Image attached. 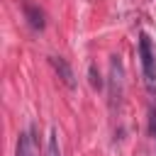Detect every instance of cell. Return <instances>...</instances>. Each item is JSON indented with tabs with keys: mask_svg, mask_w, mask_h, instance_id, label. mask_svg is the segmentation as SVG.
I'll return each mask as SVG.
<instances>
[{
	"mask_svg": "<svg viewBox=\"0 0 156 156\" xmlns=\"http://www.w3.org/2000/svg\"><path fill=\"white\" fill-rule=\"evenodd\" d=\"M139 58H141L144 83H146V88L154 93V90H156V56H154L151 39H149L146 34H141V37H139Z\"/></svg>",
	"mask_w": 156,
	"mask_h": 156,
	"instance_id": "obj_1",
	"label": "cell"
},
{
	"mask_svg": "<svg viewBox=\"0 0 156 156\" xmlns=\"http://www.w3.org/2000/svg\"><path fill=\"white\" fill-rule=\"evenodd\" d=\"M122 88H124V66L117 56L110 61V105L117 107L122 100Z\"/></svg>",
	"mask_w": 156,
	"mask_h": 156,
	"instance_id": "obj_2",
	"label": "cell"
},
{
	"mask_svg": "<svg viewBox=\"0 0 156 156\" xmlns=\"http://www.w3.org/2000/svg\"><path fill=\"white\" fill-rule=\"evenodd\" d=\"M49 61H51L54 71L58 73V78L63 80V85H68V88H76V76H73V68L68 66V61H66V58H61V56H51Z\"/></svg>",
	"mask_w": 156,
	"mask_h": 156,
	"instance_id": "obj_3",
	"label": "cell"
},
{
	"mask_svg": "<svg viewBox=\"0 0 156 156\" xmlns=\"http://www.w3.org/2000/svg\"><path fill=\"white\" fill-rule=\"evenodd\" d=\"M37 154H39V149H37V144H34V129H29L27 134L20 136V141H17V154H15V156H37Z\"/></svg>",
	"mask_w": 156,
	"mask_h": 156,
	"instance_id": "obj_4",
	"label": "cell"
},
{
	"mask_svg": "<svg viewBox=\"0 0 156 156\" xmlns=\"http://www.w3.org/2000/svg\"><path fill=\"white\" fill-rule=\"evenodd\" d=\"M24 15H27V22L34 27V29H44V12L34 5H27L24 7Z\"/></svg>",
	"mask_w": 156,
	"mask_h": 156,
	"instance_id": "obj_5",
	"label": "cell"
},
{
	"mask_svg": "<svg viewBox=\"0 0 156 156\" xmlns=\"http://www.w3.org/2000/svg\"><path fill=\"white\" fill-rule=\"evenodd\" d=\"M46 156H61V149H58V136H56V132H51V134H49Z\"/></svg>",
	"mask_w": 156,
	"mask_h": 156,
	"instance_id": "obj_6",
	"label": "cell"
},
{
	"mask_svg": "<svg viewBox=\"0 0 156 156\" xmlns=\"http://www.w3.org/2000/svg\"><path fill=\"white\" fill-rule=\"evenodd\" d=\"M90 85H93V88H102V78H100V73L95 71V63H90Z\"/></svg>",
	"mask_w": 156,
	"mask_h": 156,
	"instance_id": "obj_7",
	"label": "cell"
},
{
	"mask_svg": "<svg viewBox=\"0 0 156 156\" xmlns=\"http://www.w3.org/2000/svg\"><path fill=\"white\" fill-rule=\"evenodd\" d=\"M149 132H151V136H154V141H156V110H154V107L149 110Z\"/></svg>",
	"mask_w": 156,
	"mask_h": 156,
	"instance_id": "obj_8",
	"label": "cell"
}]
</instances>
